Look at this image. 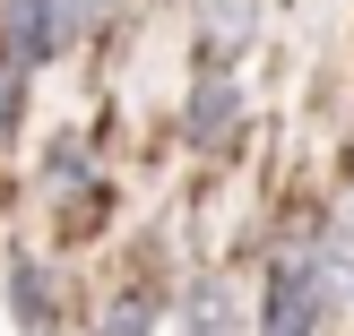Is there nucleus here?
Wrapping results in <instances>:
<instances>
[{
    "instance_id": "1",
    "label": "nucleus",
    "mask_w": 354,
    "mask_h": 336,
    "mask_svg": "<svg viewBox=\"0 0 354 336\" xmlns=\"http://www.w3.org/2000/svg\"><path fill=\"white\" fill-rule=\"evenodd\" d=\"M328 310H337V293H328L320 233L277 241V259H268V293H259V336H320Z\"/></svg>"
},
{
    "instance_id": "2",
    "label": "nucleus",
    "mask_w": 354,
    "mask_h": 336,
    "mask_svg": "<svg viewBox=\"0 0 354 336\" xmlns=\"http://www.w3.org/2000/svg\"><path fill=\"white\" fill-rule=\"evenodd\" d=\"M61 43H69V9L61 0H0V61L44 69Z\"/></svg>"
},
{
    "instance_id": "3",
    "label": "nucleus",
    "mask_w": 354,
    "mask_h": 336,
    "mask_svg": "<svg viewBox=\"0 0 354 336\" xmlns=\"http://www.w3.org/2000/svg\"><path fill=\"white\" fill-rule=\"evenodd\" d=\"M234 121H242V86L225 78V69H207V78L190 86V103H182V138L190 147H225Z\"/></svg>"
},
{
    "instance_id": "4",
    "label": "nucleus",
    "mask_w": 354,
    "mask_h": 336,
    "mask_svg": "<svg viewBox=\"0 0 354 336\" xmlns=\"http://www.w3.org/2000/svg\"><path fill=\"white\" fill-rule=\"evenodd\" d=\"M182 336H242V302H234V285H190L182 293Z\"/></svg>"
},
{
    "instance_id": "5",
    "label": "nucleus",
    "mask_w": 354,
    "mask_h": 336,
    "mask_svg": "<svg viewBox=\"0 0 354 336\" xmlns=\"http://www.w3.org/2000/svg\"><path fill=\"white\" fill-rule=\"evenodd\" d=\"M251 26H259V17H251V0H207V26H199V61H207V69H225L242 43H251Z\"/></svg>"
},
{
    "instance_id": "6",
    "label": "nucleus",
    "mask_w": 354,
    "mask_h": 336,
    "mask_svg": "<svg viewBox=\"0 0 354 336\" xmlns=\"http://www.w3.org/2000/svg\"><path fill=\"white\" fill-rule=\"evenodd\" d=\"M9 310H17V328H26V336H44V319H52V276L35 268L26 250L9 259Z\"/></svg>"
},
{
    "instance_id": "7",
    "label": "nucleus",
    "mask_w": 354,
    "mask_h": 336,
    "mask_svg": "<svg viewBox=\"0 0 354 336\" xmlns=\"http://www.w3.org/2000/svg\"><path fill=\"white\" fill-rule=\"evenodd\" d=\"M44 190H52V199H69V190H86V147H78V138H52V164H44Z\"/></svg>"
},
{
    "instance_id": "8",
    "label": "nucleus",
    "mask_w": 354,
    "mask_h": 336,
    "mask_svg": "<svg viewBox=\"0 0 354 336\" xmlns=\"http://www.w3.org/2000/svg\"><path fill=\"white\" fill-rule=\"evenodd\" d=\"M156 328V293H121V310H104L95 336H147Z\"/></svg>"
},
{
    "instance_id": "9",
    "label": "nucleus",
    "mask_w": 354,
    "mask_h": 336,
    "mask_svg": "<svg viewBox=\"0 0 354 336\" xmlns=\"http://www.w3.org/2000/svg\"><path fill=\"white\" fill-rule=\"evenodd\" d=\"M17 103H26V69H0V155H9V130H17Z\"/></svg>"
},
{
    "instance_id": "10",
    "label": "nucleus",
    "mask_w": 354,
    "mask_h": 336,
    "mask_svg": "<svg viewBox=\"0 0 354 336\" xmlns=\"http://www.w3.org/2000/svg\"><path fill=\"white\" fill-rule=\"evenodd\" d=\"M61 9H69V34H95L113 17V0H61Z\"/></svg>"
}]
</instances>
